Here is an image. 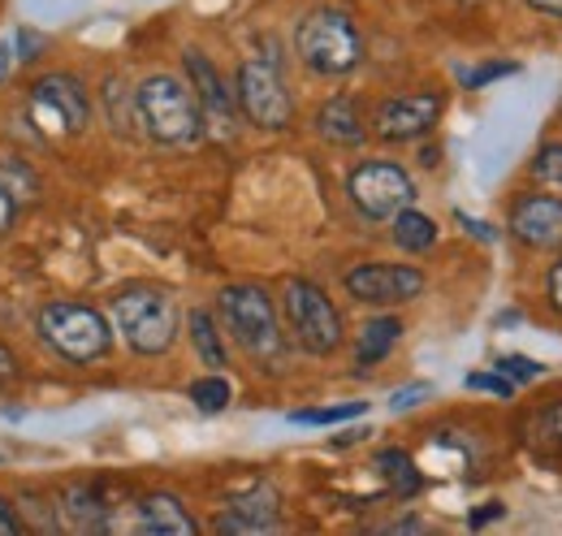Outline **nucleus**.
<instances>
[{
  "mask_svg": "<svg viewBox=\"0 0 562 536\" xmlns=\"http://www.w3.org/2000/svg\"><path fill=\"white\" fill-rule=\"evenodd\" d=\"M135 113H139L143 131L156 143L187 147V143L204 138V109H200L195 91L173 74L143 78V87L135 91Z\"/></svg>",
  "mask_w": 562,
  "mask_h": 536,
  "instance_id": "nucleus-1",
  "label": "nucleus"
},
{
  "mask_svg": "<svg viewBox=\"0 0 562 536\" xmlns=\"http://www.w3.org/2000/svg\"><path fill=\"white\" fill-rule=\"evenodd\" d=\"M109 312H113V330L135 355H165L178 342V303L169 290L156 286L117 290Z\"/></svg>",
  "mask_w": 562,
  "mask_h": 536,
  "instance_id": "nucleus-2",
  "label": "nucleus"
},
{
  "mask_svg": "<svg viewBox=\"0 0 562 536\" xmlns=\"http://www.w3.org/2000/svg\"><path fill=\"white\" fill-rule=\"evenodd\" d=\"M294 53L312 74L342 78L363 62V40L342 9H312L294 26Z\"/></svg>",
  "mask_w": 562,
  "mask_h": 536,
  "instance_id": "nucleus-3",
  "label": "nucleus"
},
{
  "mask_svg": "<svg viewBox=\"0 0 562 536\" xmlns=\"http://www.w3.org/2000/svg\"><path fill=\"white\" fill-rule=\"evenodd\" d=\"M35 330L70 364H91V359H104L113 350L109 316L87 308V303H48V308H40Z\"/></svg>",
  "mask_w": 562,
  "mask_h": 536,
  "instance_id": "nucleus-4",
  "label": "nucleus"
},
{
  "mask_svg": "<svg viewBox=\"0 0 562 536\" xmlns=\"http://www.w3.org/2000/svg\"><path fill=\"white\" fill-rule=\"evenodd\" d=\"M216 312H221V321H225V330L229 337L247 350V355H256V359H273L281 355V321H278V308H273V299H269V290H260V286H225L221 294H216Z\"/></svg>",
  "mask_w": 562,
  "mask_h": 536,
  "instance_id": "nucleus-5",
  "label": "nucleus"
},
{
  "mask_svg": "<svg viewBox=\"0 0 562 536\" xmlns=\"http://www.w3.org/2000/svg\"><path fill=\"white\" fill-rule=\"evenodd\" d=\"M281 308H285V321H290V334L294 342L307 350V355H334L342 346V312L334 308V299L307 281V277H294L285 281L281 290Z\"/></svg>",
  "mask_w": 562,
  "mask_h": 536,
  "instance_id": "nucleus-6",
  "label": "nucleus"
},
{
  "mask_svg": "<svg viewBox=\"0 0 562 536\" xmlns=\"http://www.w3.org/2000/svg\"><path fill=\"white\" fill-rule=\"evenodd\" d=\"M234 104L260 131H285L294 122V100L285 91V78H281L278 62H265V57H251V62L238 66Z\"/></svg>",
  "mask_w": 562,
  "mask_h": 536,
  "instance_id": "nucleus-7",
  "label": "nucleus"
},
{
  "mask_svg": "<svg viewBox=\"0 0 562 536\" xmlns=\"http://www.w3.org/2000/svg\"><path fill=\"white\" fill-rule=\"evenodd\" d=\"M347 196L368 221H390L394 212L416 203V182L394 160H363L347 178Z\"/></svg>",
  "mask_w": 562,
  "mask_h": 536,
  "instance_id": "nucleus-8",
  "label": "nucleus"
},
{
  "mask_svg": "<svg viewBox=\"0 0 562 536\" xmlns=\"http://www.w3.org/2000/svg\"><path fill=\"white\" fill-rule=\"evenodd\" d=\"M31 118L44 131L82 134L91 122V96L74 74H44L31 87Z\"/></svg>",
  "mask_w": 562,
  "mask_h": 536,
  "instance_id": "nucleus-9",
  "label": "nucleus"
},
{
  "mask_svg": "<svg viewBox=\"0 0 562 536\" xmlns=\"http://www.w3.org/2000/svg\"><path fill=\"white\" fill-rule=\"evenodd\" d=\"M347 294L355 303H368V308H403L412 299L424 294V272L416 265H385V260H372V265H355L342 277Z\"/></svg>",
  "mask_w": 562,
  "mask_h": 536,
  "instance_id": "nucleus-10",
  "label": "nucleus"
},
{
  "mask_svg": "<svg viewBox=\"0 0 562 536\" xmlns=\"http://www.w3.org/2000/svg\"><path fill=\"white\" fill-rule=\"evenodd\" d=\"M441 109H446V100L437 91L394 96V100H385L376 109L372 131H376V138H385V143H416V138H424V134L437 126Z\"/></svg>",
  "mask_w": 562,
  "mask_h": 536,
  "instance_id": "nucleus-11",
  "label": "nucleus"
},
{
  "mask_svg": "<svg viewBox=\"0 0 562 536\" xmlns=\"http://www.w3.org/2000/svg\"><path fill=\"white\" fill-rule=\"evenodd\" d=\"M510 234L532 252L562 247V200L559 196H519L510 208Z\"/></svg>",
  "mask_w": 562,
  "mask_h": 536,
  "instance_id": "nucleus-12",
  "label": "nucleus"
},
{
  "mask_svg": "<svg viewBox=\"0 0 562 536\" xmlns=\"http://www.w3.org/2000/svg\"><path fill=\"white\" fill-rule=\"evenodd\" d=\"M182 66H187L191 91H195V100H200V109H204V126L229 131L238 104H234V91L225 87V78L216 74V66H212L200 48H187V53H182Z\"/></svg>",
  "mask_w": 562,
  "mask_h": 536,
  "instance_id": "nucleus-13",
  "label": "nucleus"
},
{
  "mask_svg": "<svg viewBox=\"0 0 562 536\" xmlns=\"http://www.w3.org/2000/svg\"><path fill=\"white\" fill-rule=\"evenodd\" d=\"M278 493L269 484L251 489L247 498H238L221 520H216V533L234 536V533H273L278 528Z\"/></svg>",
  "mask_w": 562,
  "mask_h": 536,
  "instance_id": "nucleus-14",
  "label": "nucleus"
},
{
  "mask_svg": "<svg viewBox=\"0 0 562 536\" xmlns=\"http://www.w3.org/2000/svg\"><path fill=\"white\" fill-rule=\"evenodd\" d=\"M316 134L325 143H334V147H359L368 138V126H363V113H359V104L351 96H334L316 113Z\"/></svg>",
  "mask_w": 562,
  "mask_h": 536,
  "instance_id": "nucleus-15",
  "label": "nucleus"
},
{
  "mask_svg": "<svg viewBox=\"0 0 562 536\" xmlns=\"http://www.w3.org/2000/svg\"><path fill=\"white\" fill-rule=\"evenodd\" d=\"M139 533H156V536H195L200 524L187 515V506L173 498V493H147L139 502Z\"/></svg>",
  "mask_w": 562,
  "mask_h": 536,
  "instance_id": "nucleus-16",
  "label": "nucleus"
},
{
  "mask_svg": "<svg viewBox=\"0 0 562 536\" xmlns=\"http://www.w3.org/2000/svg\"><path fill=\"white\" fill-rule=\"evenodd\" d=\"M57 506H61V524L74 528V533H109L113 528V520H109V506L100 502V493L91 489V484H66L61 489V498H57Z\"/></svg>",
  "mask_w": 562,
  "mask_h": 536,
  "instance_id": "nucleus-17",
  "label": "nucleus"
},
{
  "mask_svg": "<svg viewBox=\"0 0 562 536\" xmlns=\"http://www.w3.org/2000/svg\"><path fill=\"white\" fill-rule=\"evenodd\" d=\"M398 337H403V321H398V316H376V321H368L363 334H359V346H355V368L368 372V368H376L381 359H390V350L398 346Z\"/></svg>",
  "mask_w": 562,
  "mask_h": 536,
  "instance_id": "nucleus-18",
  "label": "nucleus"
},
{
  "mask_svg": "<svg viewBox=\"0 0 562 536\" xmlns=\"http://www.w3.org/2000/svg\"><path fill=\"white\" fill-rule=\"evenodd\" d=\"M394 221V243H398V252H412V256H420V252H428L432 243H437V221L432 216H424V212H416V208H403V212H394L390 216Z\"/></svg>",
  "mask_w": 562,
  "mask_h": 536,
  "instance_id": "nucleus-19",
  "label": "nucleus"
},
{
  "mask_svg": "<svg viewBox=\"0 0 562 536\" xmlns=\"http://www.w3.org/2000/svg\"><path fill=\"white\" fill-rule=\"evenodd\" d=\"M187 330H191V342H195V350H200L204 368H212V372L229 368V355H225V342H221V330H216L212 312H204V308H195V312L187 316Z\"/></svg>",
  "mask_w": 562,
  "mask_h": 536,
  "instance_id": "nucleus-20",
  "label": "nucleus"
},
{
  "mask_svg": "<svg viewBox=\"0 0 562 536\" xmlns=\"http://www.w3.org/2000/svg\"><path fill=\"white\" fill-rule=\"evenodd\" d=\"M18 515H22V528H35V533H61L66 524L57 520V511H53V502L48 498H40V493H18Z\"/></svg>",
  "mask_w": 562,
  "mask_h": 536,
  "instance_id": "nucleus-21",
  "label": "nucleus"
},
{
  "mask_svg": "<svg viewBox=\"0 0 562 536\" xmlns=\"http://www.w3.org/2000/svg\"><path fill=\"white\" fill-rule=\"evenodd\" d=\"M376 468L390 476V484H394V493H398V498H412V493L420 489L416 464H412L403 450H381V455H376Z\"/></svg>",
  "mask_w": 562,
  "mask_h": 536,
  "instance_id": "nucleus-22",
  "label": "nucleus"
},
{
  "mask_svg": "<svg viewBox=\"0 0 562 536\" xmlns=\"http://www.w3.org/2000/svg\"><path fill=\"white\" fill-rule=\"evenodd\" d=\"M234 399V390H229V381L221 377V372H209V377H200V381H191V402L204 411V415H216V411H225Z\"/></svg>",
  "mask_w": 562,
  "mask_h": 536,
  "instance_id": "nucleus-23",
  "label": "nucleus"
},
{
  "mask_svg": "<svg viewBox=\"0 0 562 536\" xmlns=\"http://www.w3.org/2000/svg\"><path fill=\"white\" fill-rule=\"evenodd\" d=\"M532 178L562 191V143H546V147L532 156Z\"/></svg>",
  "mask_w": 562,
  "mask_h": 536,
  "instance_id": "nucleus-24",
  "label": "nucleus"
},
{
  "mask_svg": "<svg viewBox=\"0 0 562 536\" xmlns=\"http://www.w3.org/2000/svg\"><path fill=\"white\" fill-rule=\"evenodd\" d=\"M363 411H368V402H342V406H321V411H294L290 420L294 424H342V420H355Z\"/></svg>",
  "mask_w": 562,
  "mask_h": 536,
  "instance_id": "nucleus-25",
  "label": "nucleus"
},
{
  "mask_svg": "<svg viewBox=\"0 0 562 536\" xmlns=\"http://www.w3.org/2000/svg\"><path fill=\"white\" fill-rule=\"evenodd\" d=\"M497 372L519 386V381H537L546 368H541L537 359H528V355H502V359H497Z\"/></svg>",
  "mask_w": 562,
  "mask_h": 536,
  "instance_id": "nucleus-26",
  "label": "nucleus"
},
{
  "mask_svg": "<svg viewBox=\"0 0 562 536\" xmlns=\"http://www.w3.org/2000/svg\"><path fill=\"white\" fill-rule=\"evenodd\" d=\"M104 104H109V122H113L117 131H126L131 122H126V82H122V78H109V82H104Z\"/></svg>",
  "mask_w": 562,
  "mask_h": 536,
  "instance_id": "nucleus-27",
  "label": "nucleus"
},
{
  "mask_svg": "<svg viewBox=\"0 0 562 536\" xmlns=\"http://www.w3.org/2000/svg\"><path fill=\"white\" fill-rule=\"evenodd\" d=\"M468 390L510 399V394H515V381H510V377H502V372H472V377H468Z\"/></svg>",
  "mask_w": 562,
  "mask_h": 536,
  "instance_id": "nucleus-28",
  "label": "nucleus"
},
{
  "mask_svg": "<svg viewBox=\"0 0 562 536\" xmlns=\"http://www.w3.org/2000/svg\"><path fill=\"white\" fill-rule=\"evenodd\" d=\"M532 437H541V442H562V402L546 406V411L532 420Z\"/></svg>",
  "mask_w": 562,
  "mask_h": 536,
  "instance_id": "nucleus-29",
  "label": "nucleus"
},
{
  "mask_svg": "<svg viewBox=\"0 0 562 536\" xmlns=\"http://www.w3.org/2000/svg\"><path fill=\"white\" fill-rule=\"evenodd\" d=\"M13 48H18V62H40V53L48 48V40L22 26V31H18V40H13Z\"/></svg>",
  "mask_w": 562,
  "mask_h": 536,
  "instance_id": "nucleus-30",
  "label": "nucleus"
},
{
  "mask_svg": "<svg viewBox=\"0 0 562 536\" xmlns=\"http://www.w3.org/2000/svg\"><path fill=\"white\" fill-rule=\"evenodd\" d=\"M506 74H519V66H515V62H493V66H481V69H472V74H463V82H468V87H485V82L506 78Z\"/></svg>",
  "mask_w": 562,
  "mask_h": 536,
  "instance_id": "nucleus-31",
  "label": "nucleus"
},
{
  "mask_svg": "<svg viewBox=\"0 0 562 536\" xmlns=\"http://www.w3.org/2000/svg\"><path fill=\"white\" fill-rule=\"evenodd\" d=\"M428 394H432V386H407V390H394V394H390V406H394V411H407V406H416V402L420 399H428Z\"/></svg>",
  "mask_w": 562,
  "mask_h": 536,
  "instance_id": "nucleus-32",
  "label": "nucleus"
},
{
  "mask_svg": "<svg viewBox=\"0 0 562 536\" xmlns=\"http://www.w3.org/2000/svg\"><path fill=\"white\" fill-rule=\"evenodd\" d=\"M18 533H26L22 528V515H18V506L9 498H0V536H18Z\"/></svg>",
  "mask_w": 562,
  "mask_h": 536,
  "instance_id": "nucleus-33",
  "label": "nucleus"
},
{
  "mask_svg": "<svg viewBox=\"0 0 562 536\" xmlns=\"http://www.w3.org/2000/svg\"><path fill=\"white\" fill-rule=\"evenodd\" d=\"M18 372H22L18 355H13L9 346H0V386H13V381H18Z\"/></svg>",
  "mask_w": 562,
  "mask_h": 536,
  "instance_id": "nucleus-34",
  "label": "nucleus"
},
{
  "mask_svg": "<svg viewBox=\"0 0 562 536\" xmlns=\"http://www.w3.org/2000/svg\"><path fill=\"white\" fill-rule=\"evenodd\" d=\"M13 216H18V200H13V191L0 182V234L13 225Z\"/></svg>",
  "mask_w": 562,
  "mask_h": 536,
  "instance_id": "nucleus-35",
  "label": "nucleus"
},
{
  "mask_svg": "<svg viewBox=\"0 0 562 536\" xmlns=\"http://www.w3.org/2000/svg\"><path fill=\"white\" fill-rule=\"evenodd\" d=\"M546 290H550V303L562 312V260L554 268H550V281H546Z\"/></svg>",
  "mask_w": 562,
  "mask_h": 536,
  "instance_id": "nucleus-36",
  "label": "nucleus"
},
{
  "mask_svg": "<svg viewBox=\"0 0 562 536\" xmlns=\"http://www.w3.org/2000/svg\"><path fill=\"white\" fill-rule=\"evenodd\" d=\"M537 13H546V18H559L562 22V0H528Z\"/></svg>",
  "mask_w": 562,
  "mask_h": 536,
  "instance_id": "nucleus-37",
  "label": "nucleus"
},
{
  "mask_svg": "<svg viewBox=\"0 0 562 536\" xmlns=\"http://www.w3.org/2000/svg\"><path fill=\"white\" fill-rule=\"evenodd\" d=\"M493 515H502V506H497V502H490V511H476V515H472V528H481V524L493 520Z\"/></svg>",
  "mask_w": 562,
  "mask_h": 536,
  "instance_id": "nucleus-38",
  "label": "nucleus"
},
{
  "mask_svg": "<svg viewBox=\"0 0 562 536\" xmlns=\"http://www.w3.org/2000/svg\"><path fill=\"white\" fill-rule=\"evenodd\" d=\"M9 62H13V57H9V44H0V78H4V69H9Z\"/></svg>",
  "mask_w": 562,
  "mask_h": 536,
  "instance_id": "nucleus-39",
  "label": "nucleus"
}]
</instances>
